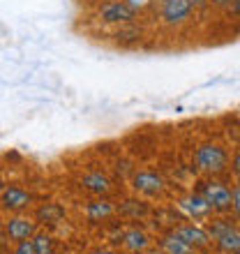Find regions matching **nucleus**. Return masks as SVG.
Here are the masks:
<instances>
[{
    "mask_svg": "<svg viewBox=\"0 0 240 254\" xmlns=\"http://www.w3.org/2000/svg\"><path fill=\"white\" fill-rule=\"evenodd\" d=\"M194 160H196V167L201 171H206V174H222L229 164V155L227 150L222 146H215V143H206V146H201L194 155Z\"/></svg>",
    "mask_w": 240,
    "mask_h": 254,
    "instance_id": "obj_1",
    "label": "nucleus"
},
{
    "mask_svg": "<svg viewBox=\"0 0 240 254\" xmlns=\"http://www.w3.org/2000/svg\"><path fill=\"white\" fill-rule=\"evenodd\" d=\"M192 5L189 0H160V19L164 26L178 28L192 19Z\"/></svg>",
    "mask_w": 240,
    "mask_h": 254,
    "instance_id": "obj_2",
    "label": "nucleus"
},
{
    "mask_svg": "<svg viewBox=\"0 0 240 254\" xmlns=\"http://www.w3.org/2000/svg\"><path fill=\"white\" fill-rule=\"evenodd\" d=\"M139 16V7H134L132 2H122V0H114V2H104L100 9V21L102 23H134V19Z\"/></svg>",
    "mask_w": 240,
    "mask_h": 254,
    "instance_id": "obj_3",
    "label": "nucleus"
},
{
    "mask_svg": "<svg viewBox=\"0 0 240 254\" xmlns=\"http://www.w3.org/2000/svg\"><path fill=\"white\" fill-rule=\"evenodd\" d=\"M201 194H203V199L210 203L213 210L224 213V210H231V206H234V192H231L224 183H217V181L203 183Z\"/></svg>",
    "mask_w": 240,
    "mask_h": 254,
    "instance_id": "obj_4",
    "label": "nucleus"
},
{
    "mask_svg": "<svg viewBox=\"0 0 240 254\" xmlns=\"http://www.w3.org/2000/svg\"><path fill=\"white\" fill-rule=\"evenodd\" d=\"M132 188L139 194H146V196H157L167 190V181L155 171H139L132 178Z\"/></svg>",
    "mask_w": 240,
    "mask_h": 254,
    "instance_id": "obj_5",
    "label": "nucleus"
},
{
    "mask_svg": "<svg viewBox=\"0 0 240 254\" xmlns=\"http://www.w3.org/2000/svg\"><path fill=\"white\" fill-rule=\"evenodd\" d=\"M30 201H33V194L26 192L23 188H16V185H9V188L2 190L0 194V203L5 210L9 213H21V210H26L30 206Z\"/></svg>",
    "mask_w": 240,
    "mask_h": 254,
    "instance_id": "obj_6",
    "label": "nucleus"
},
{
    "mask_svg": "<svg viewBox=\"0 0 240 254\" xmlns=\"http://www.w3.org/2000/svg\"><path fill=\"white\" fill-rule=\"evenodd\" d=\"M35 222L28 220V217H21V215H16V217H9V222H7V238L14 243H21V241H30L37 231H35Z\"/></svg>",
    "mask_w": 240,
    "mask_h": 254,
    "instance_id": "obj_7",
    "label": "nucleus"
},
{
    "mask_svg": "<svg viewBox=\"0 0 240 254\" xmlns=\"http://www.w3.org/2000/svg\"><path fill=\"white\" fill-rule=\"evenodd\" d=\"M150 236L143 231V229H132L122 236V245L129 254H146L150 250Z\"/></svg>",
    "mask_w": 240,
    "mask_h": 254,
    "instance_id": "obj_8",
    "label": "nucleus"
},
{
    "mask_svg": "<svg viewBox=\"0 0 240 254\" xmlns=\"http://www.w3.org/2000/svg\"><path fill=\"white\" fill-rule=\"evenodd\" d=\"M176 231H178L194 250H206L208 245H210V234H208L206 229L196 227V224H185V227H178Z\"/></svg>",
    "mask_w": 240,
    "mask_h": 254,
    "instance_id": "obj_9",
    "label": "nucleus"
},
{
    "mask_svg": "<svg viewBox=\"0 0 240 254\" xmlns=\"http://www.w3.org/2000/svg\"><path fill=\"white\" fill-rule=\"evenodd\" d=\"M180 208L187 213V217H194V220H199V217H206L213 208L203 199V194H189L185 199L180 201Z\"/></svg>",
    "mask_w": 240,
    "mask_h": 254,
    "instance_id": "obj_10",
    "label": "nucleus"
},
{
    "mask_svg": "<svg viewBox=\"0 0 240 254\" xmlns=\"http://www.w3.org/2000/svg\"><path fill=\"white\" fill-rule=\"evenodd\" d=\"M162 252L164 254H194V248L178 231H169L167 236H162Z\"/></svg>",
    "mask_w": 240,
    "mask_h": 254,
    "instance_id": "obj_11",
    "label": "nucleus"
},
{
    "mask_svg": "<svg viewBox=\"0 0 240 254\" xmlns=\"http://www.w3.org/2000/svg\"><path fill=\"white\" fill-rule=\"evenodd\" d=\"M81 185H83L88 192H93V194H109V192H111V188H114L111 178H109V176H104L102 171L86 174V176H83V181H81Z\"/></svg>",
    "mask_w": 240,
    "mask_h": 254,
    "instance_id": "obj_12",
    "label": "nucleus"
},
{
    "mask_svg": "<svg viewBox=\"0 0 240 254\" xmlns=\"http://www.w3.org/2000/svg\"><path fill=\"white\" fill-rule=\"evenodd\" d=\"M114 213H116V206L107 199L93 201V203H88L86 206V217L90 222H104V220H109Z\"/></svg>",
    "mask_w": 240,
    "mask_h": 254,
    "instance_id": "obj_13",
    "label": "nucleus"
},
{
    "mask_svg": "<svg viewBox=\"0 0 240 254\" xmlns=\"http://www.w3.org/2000/svg\"><path fill=\"white\" fill-rule=\"evenodd\" d=\"M215 243H217V248H220L224 254H236L240 250V231L236 227L229 229V231H224L220 238H215Z\"/></svg>",
    "mask_w": 240,
    "mask_h": 254,
    "instance_id": "obj_14",
    "label": "nucleus"
},
{
    "mask_svg": "<svg viewBox=\"0 0 240 254\" xmlns=\"http://www.w3.org/2000/svg\"><path fill=\"white\" fill-rule=\"evenodd\" d=\"M62 217H65V210H62L58 203H44V206L37 210V220H40L42 224H58Z\"/></svg>",
    "mask_w": 240,
    "mask_h": 254,
    "instance_id": "obj_15",
    "label": "nucleus"
},
{
    "mask_svg": "<svg viewBox=\"0 0 240 254\" xmlns=\"http://www.w3.org/2000/svg\"><path fill=\"white\" fill-rule=\"evenodd\" d=\"M114 37L118 44H134V42L141 40V28H136L134 23H122V28H120Z\"/></svg>",
    "mask_w": 240,
    "mask_h": 254,
    "instance_id": "obj_16",
    "label": "nucleus"
},
{
    "mask_svg": "<svg viewBox=\"0 0 240 254\" xmlns=\"http://www.w3.org/2000/svg\"><path fill=\"white\" fill-rule=\"evenodd\" d=\"M30 241H33L35 254H56V241H54V236H49V234H35Z\"/></svg>",
    "mask_w": 240,
    "mask_h": 254,
    "instance_id": "obj_17",
    "label": "nucleus"
},
{
    "mask_svg": "<svg viewBox=\"0 0 240 254\" xmlns=\"http://www.w3.org/2000/svg\"><path fill=\"white\" fill-rule=\"evenodd\" d=\"M12 254H35V248H33V241H21L16 243Z\"/></svg>",
    "mask_w": 240,
    "mask_h": 254,
    "instance_id": "obj_18",
    "label": "nucleus"
},
{
    "mask_svg": "<svg viewBox=\"0 0 240 254\" xmlns=\"http://www.w3.org/2000/svg\"><path fill=\"white\" fill-rule=\"evenodd\" d=\"M234 174H236V178H238V188H240V150L234 157Z\"/></svg>",
    "mask_w": 240,
    "mask_h": 254,
    "instance_id": "obj_19",
    "label": "nucleus"
},
{
    "mask_svg": "<svg viewBox=\"0 0 240 254\" xmlns=\"http://www.w3.org/2000/svg\"><path fill=\"white\" fill-rule=\"evenodd\" d=\"M208 2H210V0H189V5H192V9H206Z\"/></svg>",
    "mask_w": 240,
    "mask_h": 254,
    "instance_id": "obj_20",
    "label": "nucleus"
},
{
    "mask_svg": "<svg viewBox=\"0 0 240 254\" xmlns=\"http://www.w3.org/2000/svg\"><path fill=\"white\" fill-rule=\"evenodd\" d=\"M234 208H236V213L240 215V188L234 190Z\"/></svg>",
    "mask_w": 240,
    "mask_h": 254,
    "instance_id": "obj_21",
    "label": "nucleus"
},
{
    "mask_svg": "<svg viewBox=\"0 0 240 254\" xmlns=\"http://www.w3.org/2000/svg\"><path fill=\"white\" fill-rule=\"evenodd\" d=\"M231 9H234L236 16H240V0H231Z\"/></svg>",
    "mask_w": 240,
    "mask_h": 254,
    "instance_id": "obj_22",
    "label": "nucleus"
},
{
    "mask_svg": "<svg viewBox=\"0 0 240 254\" xmlns=\"http://www.w3.org/2000/svg\"><path fill=\"white\" fill-rule=\"evenodd\" d=\"M213 5H217V7H227V5H231V0H210Z\"/></svg>",
    "mask_w": 240,
    "mask_h": 254,
    "instance_id": "obj_23",
    "label": "nucleus"
},
{
    "mask_svg": "<svg viewBox=\"0 0 240 254\" xmlns=\"http://www.w3.org/2000/svg\"><path fill=\"white\" fill-rule=\"evenodd\" d=\"M93 254H118L116 250H109V248H102V250H95Z\"/></svg>",
    "mask_w": 240,
    "mask_h": 254,
    "instance_id": "obj_24",
    "label": "nucleus"
},
{
    "mask_svg": "<svg viewBox=\"0 0 240 254\" xmlns=\"http://www.w3.org/2000/svg\"><path fill=\"white\" fill-rule=\"evenodd\" d=\"M0 252H5V245H2V241H0Z\"/></svg>",
    "mask_w": 240,
    "mask_h": 254,
    "instance_id": "obj_25",
    "label": "nucleus"
},
{
    "mask_svg": "<svg viewBox=\"0 0 240 254\" xmlns=\"http://www.w3.org/2000/svg\"><path fill=\"white\" fill-rule=\"evenodd\" d=\"M146 254H164V252H146Z\"/></svg>",
    "mask_w": 240,
    "mask_h": 254,
    "instance_id": "obj_26",
    "label": "nucleus"
},
{
    "mask_svg": "<svg viewBox=\"0 0 240 254\" xmlns=\"http://www.w3.org/2000/svg\"><path fill=\"white\" fill-rule=\"evenodd\" d=\"M104 2H114V0H104Z\"/></svg>",
    "mask_w": 240,
    "mask_h": 254,
    "instance_id": "obj_27",
    "label": "nucleus"
},
{
    "mask_svg": "<svg viewBox=\"0 0 240 254\" xmlns=\"http://www.w3.org/2000/svg\"><path fill=\"white\" fill-rule=\"evenodd\" d=\"M236 254H240V250H238V252H236Z\"/></svg>",
    "mask_w": 240,
    "mask_h": 254,
    "instance_id": "obj_28",
    "label": "nucleus"
},
{
    "mask_svg": "<svg viewBox=\"0 0 240 254\" xmlns=\"http://www.w3.org/2000/svg\"><path fill=\"white\" fill-rule=\"evenodd\" d=\"M0 254H5V252H0Z\"/></svg>",
    "mask_w": 240,
    "mask_h": 254,
    "instance_id": "obj_29",
    "label": "nucleus"
}]
</instances>
